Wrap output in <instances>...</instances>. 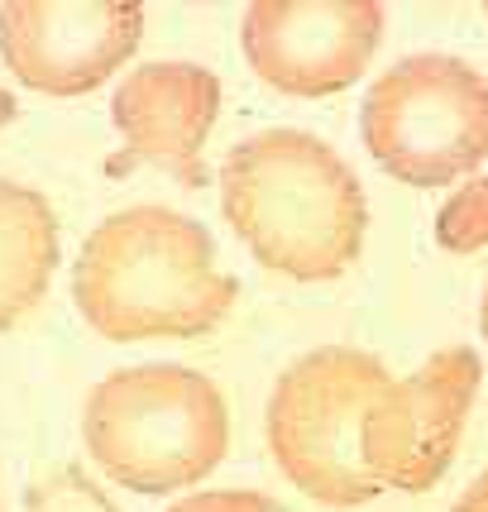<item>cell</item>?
Listing matches in <instances>:
<instances>
[{"label":"cell","instance_id":"30bf717a","mask_svg":"<svg viewBox=\"0 0 488 512\" xmlns=\"http://www.w3.org/2000/svg\"><path fill=\"white\" fill-rule=\"evenodd\" d=\"M58 268V216L44 192L0 178V331L44 302Z\"/></svg>","mask_w":488,"mask_h":512},{"label":"cell","instance_id":"ac0fdd59","mask_svg":"<svg viewBox=\"0 0 488 512\" xmlns=\"http://www.w3.org/2000/svg\"><path fill=\"white\" fill-rule=\"evenodd\" d=\"M0 512H5V508H0Z\"/></svg>","mask_w":488,"mask_h":512},{"label":"cell","instance_id":"9a60e30c","mask_svg":"<svg viewBox=\"0 0 488 512\" xmlns=\"http://www.w3.org/2000/svg\"><path fill=\"white\" fill-rule=\"evenodd\" d=\"M15 115H20V101H15V96H10V91L0 87V130H5V125H10V120H15Z\"/></svg>","mask_w":488,"mask_h":512},{"label":"cell","instance_id":"9c48e42d","mask_svg":"<svg viewBox=\"0 0 488 512\" xmlns=\"http://www.w3.org/2000/svg\"><path fill=\"white\" fill-rule=\"evenodd\" d=\"M221 115V77L201 63H139L115 87L111 120L120 134V149L106 158V173L125 178L139 163L168 173L182 187H201L211 178L201 149Z\"/></svg>","mask_w":488,"mask_h":512},{"label":"cell","instance_id":"52a82bcc","mask_svg":"<svg viewBox=\"0 0 488 512\" xmlns=\"http://www.w3.org/2000/svg\"><path fill=\"white\" fill-rule=\"evenodd\" d=\"M388 10L378 0H254L240 20L244 58L278 96L321 101L369 72Z\"/></svg>","mask_w":488,"mask_h":512},{"label":"cell","instance_id":"2e32d148","mask_svg":"<svg viewBox=\"0 0 488 512\" xmlns=\"http://www.w3.org/2000/svg\"><path fill=\"white\" fill-rule=\"evenodd\" d=\"M479 331H484V340H488V288H484V302H479Z\"/></svg>","mask_w":488,"mask_h":512},{"label":"cell","instance_id":"3957f363","mask_svg":"<svg viewBox=\"0 0 488 512\" xmlns=\"http://www.w3.org/2000/svg\"><path fill=\"white\" fill-rule=\"evenodd\" d=\"M82 441L96 469L130 493H178L230 450L221 388L187 364H130L87 393Z\"/></svg>","mask_w":488,"mask_h":512},{"label":"cell","instance_id":"5bb4252c","mask_svg":"<svg viewBox=\"0 0 488 512\" xmlns=\"http://www.w3.org/2000/svg\"><path fill=\"white\" fill-rule=\"evenodd\" d=\"M450 512H488V469L479 479H469V489L455 498V508Z\"/></svg>","mask_w":488,"mask_h":512},{"label":"cell","instance_id":"277c9868","mask_svg":"<svg viewBox=\"0 0 488 512\" xmlns=\"http://www.w3.org/2000/svg\"><path fill=\"white\" fill-rule=\"evenodd\" d=\"M393 388L388 364L355 345L297 355L268 393V455L321 508H364L383 484L364 469V417Z\"/></svg>","mask_w":488,"mask_h":512},{"label":"cell","instance_id":"8fae6325","mask_svg":"<svg viewBox=\"0 0 488 512\" xmlns=\"http://www.w3.org/2000/svg\"><path fill=\"white\" fill-rule=\"evenodd\" d=\"M436 245L450 249V254L488 249V178H469L436 211Z\"/></svg>","mask_w":488,"mask_h":512},{"label":"cell","instance_id":"4fadbf2b","mask_svg":"<svg viewBox=\"0 0 488 512\" xmlns=\"http://www.w3.org/2000/svg\"><path fill=\"white\" fill-rule=\"evenodd\" d=\"M163 512H288V508L273 493H259V489H201L178 498L173 508Z\"/></svg>","mask_w":488,"mask_h":512},{"label":"cell","instance_id":"5b68a950","mask_svg":"<svg viewBox=\"0 0 488 512\" xmlns=\"http://www.w3.org/2000/svg\"><path fill=\"white\" fill-rule=\"evenodd\" d=\"M364 149L407 187H450L488 158V77L455 53H412L359 101Z\"/></svg>","mask_w":488,"mask_h":512},{"label":"cell","instance_id":"7c38bea8","mask_svg":"<svg viewBox=\"0 0 488 512\" xmlns=\"http://www.w3.org/2000/svg\"><path fill=\"white\" fill-rule=\"evenodd\" d=\"M29 512H120L115 498L96 479H87V469L63 465L53 474H39L29 489H24Z\"/></svg>","mask_w":488,"mask_h":512},{"label":"cell","instance_id":"8992f818","mask_svg":"<svg viewBox=\"0 0 488 512\" xmlns=\"http://www.w3.org/2000/svg\"><path fill=\"white\" fill-rule=\"evenodd\" d=\"M479 383L484 364L469 345H445L407 379H393L364 417V469L383 489H436L460 450Z\"/></svg>","mask_w":488,"mask_h":512},{"label":"cell","instance_id":"ba28073f","mask_svg":"<svg viewBox=\"0 0 488 512\" xmlns=\"http://www.w3.org/2000/svg\"><path fill=\"white\" fill-rule=\"evenodd\" d=\"M144 39L139 0H5L0 63L44 96H87L111 82Z\"/></svg>","mask_w":488,"mask_h":512},{"label":"cell","instance_id":"7a4b0ae2","mask_svg":"<svg viewBox=\"0 0 488 512\" xmlns=\"http://www.w3.org/2000/svg\"><path fill=\"white\" fill-rule=\"evenodd\" d=\"M72 302L106 340H192L240 302L211 230L168 206H125L91 230L72 264Z\"/></svg>","mask_w":488,"mask_h":512},{"label":"cell","instance_id":"6da1fadb","mask_svg":"<svg viewBox=\"0 0 488 512\" xmlns=\"http://www.w3.org/2000/svg\"><path fill=\"white\" fill-rule=\"evenodd\" d=\"M221 216L240 245L292 283H335L359 264L369 197L359 173L311 130H259L221 163Z\"/></svg>","mask_w":488,"mask_h":512},{"label":"cell","instance_id":"e0dca14e","mask_svg":"<svg viewBox=\"0 0 488 512\" xmlns=\"http://www.w3.org/2000/svg\"><path fill=\"white\" fill-rule=\"evenodd\" d=\"M484 15H488V5H484Z\"/></svg>","mask_w":488,"mask_h":512}]
</instances>
